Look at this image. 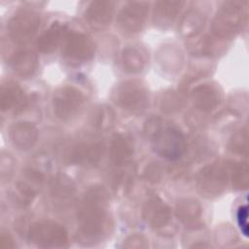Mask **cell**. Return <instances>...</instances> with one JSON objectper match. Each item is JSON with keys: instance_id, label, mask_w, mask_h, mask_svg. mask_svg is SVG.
Instances as JSON below:
<instances>
[{"instance_id": "6da1fadb", "label": "cell", "mask_w": 249, "mask_h": 249, "mask_svg": "<svg viewBox=\"0 0 249 249\" xmlns=\"http://www.w3.org/2000/svg\"><path fill=\"white\" fill-rule=\"evenodd\" d=\"M154 151L162 158L170 160L182 157L186 149V142L182 133L170 126L159 127L152 135Z\"/></svg>"}, {"instance_id": "7a4b0ae2", "label": "cell", "mask_w": 249, "mask_h": 249, "mask_svg": "<svg viewBox=\"0 0 249 249\" xmlns=\"http://www.w3.org/2000/svg\"><path fill=\"white\" fill-rule=\"evenodd\" d=\"M39 23V18L31 12H21L17 14L10 21V33L15 40H27L36 30Z\"/></svg>"}, {"instance_id": "3957f363", "label": "cell", "mask_w": 249, "mask_h": 249, "mask_svg": "<svg viewBox=\"0 0 249 249\" xmlns=\"http://www.w3.org/2000/svg\"><path fill=\"white\" fill-rule=\"evenodd\" d=\"M148 5L144 2H133L124 7L120 15V22L124 28L135 30L142 24L146 14Z\"/></svg>"}, {"instance_id": "277c9868", "label": "cell", "mask_w": 249, "mask_h": 249, "mask_svg": "<svg viewBox=\"0 0 249 249\" xmlns=\"http://www.w3.org/2000/svg\"><path fill=\"white\" fill-rule=\"evenodd\" d=\"M81 102V97L79 92L71 89H62L59 94L56 95L54 99V106L56 112L64 117L69 116L72 111H74Z\"/></svg>"}, {"instance_id": "5b68a950", "label": "cell", "mask_w": 249, "mask_h": 249, "mask_svg": "<svg viewBox=\"0 0 249 249\" xmlns=\"http://www.w3.org/2000/svg\"><path fill=\"white\" fill-rule=\"evenodd\" d=\"M236 3H228L217 16L215 25L217 30L229 31L237 26L240 22V11Z\"/></svg>"}, {"instance_id": "8992f818", "label": "cell", "mask_w": 249, "mask_h": 249, "mask_svg": "<svg viewBox=\"0 0 249 249\" xmlns=\"http://www.w3.org/2000/svg\"><path fill=\"white\" fill-rule=\"evenodd\" d=\"M119 100L124 107L135 110L142 108L146 101V97L140 88L130 84L128 86L125 85L119 92Z\"/></svg>"}, {"instance_id": "52a82bcc", "label": "cell", "mask_w": 249, "mask_h": 249, "mask_svg": "<svg viewBox=\"0 0 249 249\" xmlns=\"http://www.w3.org/2000/svg\"><path fill=\"white\" fill-rule=\"evenodd\" d=\"M113 3L106 1L93 2L88 11V18L93 24H106L111 18Z\"/></svg>"}, {"instance_id": "ba28073f", "label": "cell", "mask_w": 249, "mask_h": 249, "mask_svg": "<svg viewBox=\"0 0 249 249\" xmlns=\"http://www.w3.org/2000/svg\"><path fill=\"white\" fill-rule=\"evenodd\" d=\"M92 46L84 36H75L69 41L67 47V54L73 58H86L91 53Z\"/></svg>"}, {"instance_id": "9c48e42d", "label": "cell", "mask_w": 249, "mask_h": 249, "mask_svg": "<svg viewBox=\"0 0 249 249\" xmlns=\"http://www.w3.org/2000/svg\"><path fill=\"white\" fill-rule=\"evenodd\" d=\"M182 3L180 2H159L157 4V10L155 11V18L160 22L165 23L166 21H170L173 19L175 15L178 12V9Z\"/></svg>"}, {"instance_id": "30bf717a", "label": "cell", "mask_w": 249, "mask_h": 249, "mask_svg": "<svg viewBox=\"0 0 249 249\" xmlns=\"http://www.w3.org/2000/svg\"><path fill=\"white\" fill-rule=\"evenodd\" d=\"M33 132L31 125H26L25 124H18L12 130L13 141L20 148H26L31 145V141L34 139Z\"/></svg>"}, {"instance_id": "8fae6325", "label": "cell", "mask_w": 249, "mask_h": 249, "mask_svg": "<svg viewBox=\"0 0 249 249\" xmlns=\"http://www.w3.org/2000/svg\"><path fill=\"white\" fill-rule=\"evenodd\" d=\"M148 212L149 220L153 221L154 224L164 223L168 218L167 209H165L164 204L160 203V201L152 200L148 204V208L146 210Z\"/></svg>"}, {"instance_id": "7c38bea8", "label": "cell", "mask_w": 249, "mask_h": 249, "mask_svg": "<svg viewBox=\"0 0 249 249\" xmlns=\"http://www.w3.org/2000/svg\"><path fill=\"white\" fill-rule=\"evenodd\" d=\"M20 99V92L16 88L8 87L6 89H3L1 94V107L3 110L16 105L18 100Z\"/></svg>"}, {"instance_id": "4fadbf2b", "label": "cell", "mask_w": 249, "mask_h": 249, "mask_svg": "<svg viewBox=\"0 0 249 249\" xmlns=\"http://www.w3.org/2000/svg\"><path fill=\"white\" fill-rule=\"evenodd\" d=\"M130 155V151L123 138L116 139L113 145V158L117 162H124Z\"/></svg>"}, {"instance_id": "5bb4252c", "label": "cell", "mask_w": 249, "mask_h": 249, "mask_svg": "<svg viewBox=\"0 0 249 249\" xmlns=\"http://www.w3.org/2000/svg\"><path fill=\"white\" fill-rule=\"evenodd\" d=\"M60 27L58 25H53L41 39L40 46L41 48H44V50L48 51L50 48H53L55 46L56 42L58 41V38L60 36Z\"/></svg>"}, {"instance_id": "9a60e30c", "label": "cell", "mask_w": 249, "mask_h": 249, "mask_svg": "<svg viewBox=\"0 0 249 249\" xmlns=\"http://www.w3.org/2000/svg\"><path fill=\"white\" fill-rule=\"evenodd\" d=\"M33 60H32V55H30V53H20V55H18L16 60H15V68L17 69L18 72H19L20 74H26V73H30V71L32 70V66H33Z\"/></svg>"}, {"instance_id": "2e32d148", "label": "cell", "mask_w": 249, "mask_h": 249, "mask_svg": "<svg viewBox=\"0 0 249 249\" xmlns=\"http://www.w3.org/2000/svg\"><path fill=\"white\" fill-rule=\"evenodd\" d=\"M237 224L241 231V233L247 237L248 236V207L247 205L240 206L236 214Z\"/></svg>"}]
</instances>
